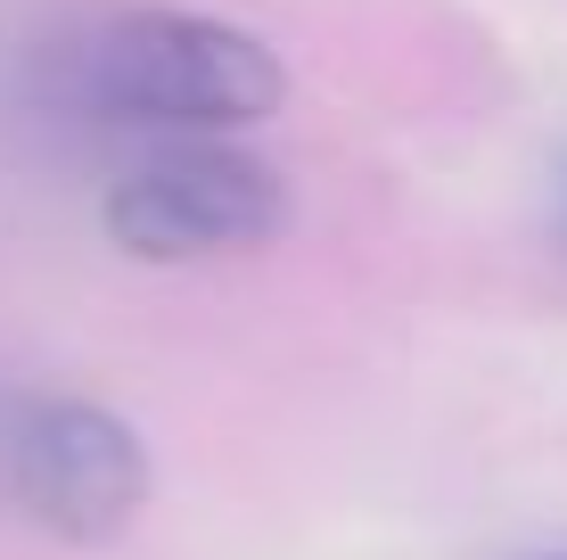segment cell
Listing matches in <instances>:
<instances>
[{"label": "cell", "instance_id": "6da1fadb", "mask_svg": "<svg viewBox=\"0 0 567 560\" xmlns=\"http://www.w3.org/2000/svg\"><path fill=\"white\" fill-rule=\"evenodd\" d=\"M66 100L91 124L156 141H223L288 100V74L256 33L198 9H124L66 50Z\"/></svg>", "mask_w": 567, "mask_h": 560}, {"label": "cell", "instance_id": "7a4b0ae2", "mask_svg": "<svg viewBox=\"0 0 567 560\" xmlns=\"http://www.w3.org/2000/svg\"><path fill=\"white\" fill-rule=\"evenodd\" d=\"M0 503L50 536L100 544L148 503V446L83 396L0 379Z\"/></svg>", "mask_w": 567, "mask_h": 560}, {"label": "cell", "instance_id": "3957f363", "mask_svg": "<svg viewBox=\"0 0 567 560\" xmlns=\"http://www.w3.org/2000/svg\"><path fill=\"white\" fill-rule=\"evenodd\" d=\"M288 231V182L247 149L223 141H165L107 190V240L148 264L239 256Z\"/></svg>", "mask_w": 567, "mask_h": 560}]
</instances>
